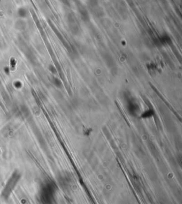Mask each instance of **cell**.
Segmentation results:
<instances>
[{
  "mask_svg": "<svg viewBox=\"0 0 182 204\" xmlns=\"http://www.w3.org/2000/svg\"><path fill=\"white\" fill-rule=\"evenodd\" d=\"M57 187L55 183L49 181L43 186L40 193L42 204H53L55 200Z\"/></svg>",
  "mask_w": 182,
  "mask_h": 204,
  "instance_id": "cell-1",
  "label": "cell"
}]
</instances>
